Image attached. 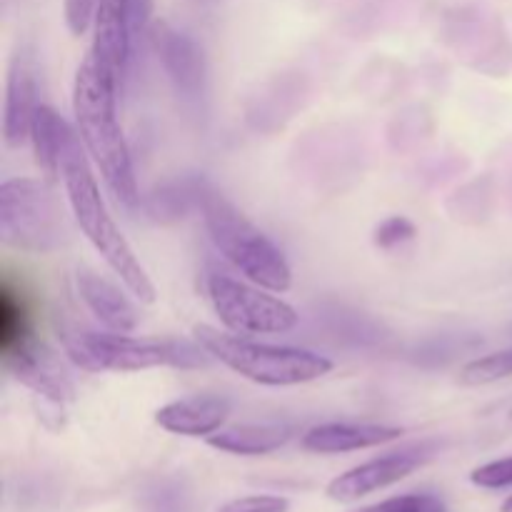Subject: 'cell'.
I'll return each instance as SVG.
<instances>
[{"mask_svg":"<svg viewBox=\"0 0 512 512\" xmlns=\"http://www.w3.org/2000/svg\"><path fill=\"white\" fill-rule=\"evenodd\" d=\"M118 93L113 75L85 55L73 83L75 130L115 203L133 210L140 205V193L128 140L118 123Z\"/></svg>","mask_w":512,"mask_h":512,"instance_id":"1","label":"cell"},{"mask_svg":"<svg viewBox=\"0 0 512 512\" xmlns=\"http://www.w3.org/2000/svg\"><path fill=\"white\" fill-rule=\"evenodd\" d=\"M60 180H63L65 200L70 205L75 223L83 230L85 238L90 240L100 258L108 263V268L118 275L120 283L125 285L130 295L140 303H155V285L150 280L148 270L138 260L135 250L120 233L100 195V185L95 180L93 160L80 140L78 130L70 138L63 158H60Z\"/></svg>","mask_w":512,"mask_h":512,"instance_id":"2","label":"cell"},{"mask_svg":"<svg viewBox=\"0 0 512 512\" xmlns=\"http://www.w3.org/2000/svg\"><path fill=\"white\" fill-rule=\"evenodd\" d=\"M58 338L70 363L83 373H140L153 368L195 370L210 363V355L198 340L138 338L130 333L93 330L65 320Z\"/></svg>","mask_w":512,"mask_h":512,"instance_id":"3","label":"cell"},{"mask_svg":"<svg viewBox=\"0 0 512 512\" xmlns=\"http://www.w3.org/2000/svg\"><path fill=\"white\" fill-rule=\"evenodd\" d=\"M198 213L203 215L210 243L245 280L273 293H288L293 285V270L283 250L213 183L203 193Z\"/></svg>","mask_w":512,"mask_h":512,"instance_id":"4","label":"cell"},{"mask_svg":"<svg viewBox=\"0 0 512 512\" xmlns=\"http://www.w3.org/2000/svg\"><path fill=\"white\" fill-rule=\"evenodd\" d=\"M193 338L208 350L213 360L233 370L250 383L268 388H290L305 385L333 373L335 363L328 355L315 350L290 348V345H270L248 335L218 330L213 325H195Z\"/></svg>","mask_w":512,"mask_h":512,"instance_id":"5","label":"cell"},{"mask_svg":"<svg viewBox=\"0 0 512 512\" xmlns=\"http://www.w3.org/2000/svg\"><path fill=\"white\" fill-rule=\"evenodd\" d=\"M0 235L25 253L48 255L70 240L68 218L53 185L38 178H10L0 185Z\"/></svg>","mask_w":512,"mask_h":512,"instance_id":"6","label":"cell"},{"mask_svg":"<svg viewBox=\"0 0 512 512\" xmlns=\"http://www.w3.org/2000/svg\"><path fill=\"white\" fill-rule=\"evenodd\" d=\"M205 290L213 313L225 330L238 335H283L298 328V310L278 293L265 290L250 280H238L228 273H208Z\"/></svg>","mask_w":512,"mask_h":512,"instance_id":"7","label":"cell"},{"mask_svg":"<svg viewBox=\"0 0 512 512\" xmlns=\"http://www.w3.org/2000/svg\"><path fill=\"white\" fill-rule=\"evenodd\" d=\"M150 48L160 58L180 105L193 115L203 113L208 100V63L198 40L168 23H155Z\"/></svg>","mask_w":512,"mask_h":512,"instance_id":"8","label":"cell"},{"mask_svg":"<svg viewBox=\"0 0 512 512\" xmlns=\"http://www.w3.org/2000/svg\"><path fill=\"white\" fill-rule=\"evenodd\" d=\"M0 358H3V368L33 395L63 405L75 400L73 375L65 368L60 355L43 340L35 338V333L15 343L10 350H3Z\"/></svg>","mask_w":512,"mask_h":512,"instance_id":"9","label":"cell"},{"mask_svg":"<svg viewBox=\"0 0 512 512\" xmlns=\"http://www.w3.org/2000/svg\"><path fill=\"white\" fill-rule=\"evenodd\" d=\"M430 458H433V445H415V448H405L398 450V453L383 455V458L368 460V463L330 480L328 498L335 500V503H358V500L368 498L378 490H385L405 480L415 470L423 468Z\"/></svg>","mask_w":512,"mask_h":512,"instance_id":"10","label":"cell"},{"mask_svg":"<svg viewBox=\"0 0 512 512\" xmlns=\"http://www.w3.org/2000/svg\"><path fill=\"white\" fill-rule=\"evenodd\" d=\"M38 78H35V58L30 45H18L8 65L3 100V140L15 148L30 135V123L38 110Z\"/></svg>","mask_w":512,"mask_h":512,"instance_id":"11","label":"cell"},{"mask_svg":"<svg viewBox=\"0 0 512 512\" xmlns=\"http://www.w3.org/2000/svg\"><path fill=\"white\" fill-rule=\"evenodd\" d=\"M88 55L105 73L113 75L123 93L130 65L135 63L123 0H100L93 18V45H90Z\"/></svg>","mask_w":512,"mask_h":512,"instance_id":"12","label":"cell"},{"mask_svg":"<svg viewBox=\"0 0 512 512\" xmlns=\"http://www.w3.org/2000/svg\"><path fill=\"white\" fill-rule=\"evenodd\" d=\"M75 288H78V295L85 303V308L90 310V315L105 330L133 333L138 328V310H135L133 300L125 295V285L120 288V285H115L105 275L83 268L75 275Z\"/></svg>","mask_w":512,"mask_h":512,"instance_id":"13","label":"cell"},{"mask_svg":"<svg viewBox=\"0 0 512 512\" xmlns=\"http://www.w3.org/2000/svg\"><path fill=\"white\" fill-rule=\"evenodd\" d=\"M403 438V428L380 423H323L300 438V448L315 455H343L378 448Z\"/></svg>","mask_w":512,"mask_h":512,"instance_id":"14","label":"cell"},{"mask_svg":"<svg viewBox=\"0 0 512 512\" xmlns=\"http://www.w3.org/2000/svg\"><path fill=\"white\" fill-rule=\"evenodd\" d=\"M230 418V400L220 395H193L163 405L155 413V423L165 433L183 438H210Z\"/></svg>","mask_w":512,"mask_h":512,"instance_id":"15","label":"cell"},{"mask_svg":"<svg viewBox=\"0 0 512 512\" xmlns=\"http://www.w3.org/2000/svg\"><path fill=\"white\" fill-rule=\"evenodd\" d=\"M295 428L290 423H240L220 428L208 438L210 448L228 455H243V458H258L285 448Z\"/></svg>","mask_w":512,"mask_h":512,"instance_id":"16","label":"cell"},{"mask_svg":"<svg viewBox=\"0 0 512 512\" xmlns=\"http://www.w3.org/2000/svg\"><path fill=\"white\" fill-rule=\"evenodd\" d=\"M208 185L210 180L203 175L175 178L170 183L158 185L148 198H140V208L155 223H175V220L188 218L190 213H198Z\"/></svg>","mask_w":512,"mask_h":512,"instance_id":"17","label":"cell"},{"mask_svg":"<svg viewBox=\"0 0 512 512\" xmlns=\"http://www.w3.org/2000/svg\"><path fill=\"white\" fill-rule=\"evenodd\" d=\"M75 128H70L63 115L55 113L50 105L40 103L30 123V145H33L35 163L45 175H60V158L73 138Z\"/></svg>","mask_w":512,"mask_h":512,"instance_id":"18","label":"cell"},{"mask_svg":"<svg viewBox=\"0 0 512 512\" xmlns=\"http://www.w3.org/2000/svg\"><path fill=\"white\" fill-rule=\"evenodd\" d=\"M28 335H33L28 305H25L23 295L15 293L5 280L3 288H0V353L10 350Z\"/></svg>","mask_w":512,"mask_h":512,"instance_id":"19","label":"cell"},{"mask_svg":"<svg viewBox=\"0 0 512 512\" xmlns=\"http://www.w3.org/2000/svg\"><path fill=\"white\" fill-rule=\"evenodd\" d=\"M512 375V348L498 350V353L480 355L470 363L463 365L460 370V383L470 385V388H480V385L498 383Z\"/></svg>","mask_w":512,"mask_h":512,"instance_id":"20","label":"cell"},{"mask_svg":"<svg viewBox=\"0 0 512 512\" xmlns=\"http://www.w3.org/2000/svg\"><path fill=\"white\" fill-rule=\"evenodd\" d=\"M125 20H128L130 45H133V60L138 58L140 50L150 43V30L155 25V0H123Z\"/></svg>","mask_w":512,"mask_h":512,"instance_id":"21","label":"cell"},{"mask_svg":"<svg viewBox=\"0 0 512 512\" xmlns=\"http://www.w3.org/2000/svg\"><path fill=\"white\" fill-rule=\"evenodd\" d=\"M415 235H418V228H415L413 220L405 218V215H390L373 230V243L380 250H395L415 240Z\"/></svg>","mask_w":512,"mask_h":512,"instance_id":"22","label":"cell"},{"mask_svg":"<svg viewBox=\"0 0 512 512\" xmlns=\"http://www.w3.org/2000/svg\"><path fill=\"white\" fill-rule=\"evenodd\" d=\"M360 512H448V505L443 503L435 495H398V498L383 500L378 505H370V508L360 510Z\"/></svg>","mask_w":512,"mask_h":512,"instance_id":"23","label":"cell"},{"mask_svg":"<svg viewBox=\"0 0 512 512\" xmlns=\"http://www.w3.org/2000/svg\"><path fill=\"white\" fill-rule=\"evenodd\" d=\"M470 480L473 485L485 490H500V488H510L512 485V458H503V460H493V463H485L480 468H475L470 473Z\"/></svg>","mask_w":512,"mask_h":512,"instance_id":"24","label":"cell"},{"mask_svg":"<svg viewBox=\"0 0 512 512\" xmlns=\"http://www.w3.org/2000/svg\"><path fill=\"white\" fill-rule=\"evenodd\" d=\"M465 345H463V335L458 338H433L428 340L425 345H420L418 348V363L423 365H438V363H450V360L455 358L458 353H463Z\"/></svg>","mask_w":512,"mask_h":512,"instance_id":"25","label":"cell"},{"mask_svg":"<svg viewBox=\"0 0 512 512\" xmlns=\"http://www.w3.org/2000/svg\"><path fill=\"white\" fill-rule=\"evenodd\" d=\"M100 0H63V15L65 25L73 35H85L93 28L95 10H98Z\"/></svg>","mask_w":512,"mask_h":512,"instance_id":"26","label":"cell"},{"mask_svg":"<svg viewBox=\"0 0 512 512\" xmlns=\"http://www.w3.org/2000/svg\"><path fill=\"white\" fill-rule=\"evenodd\" d=\"M290 503L278 495H248L225 503L218 512H288Z\"/></svg>","mask_w":512,"mask_h":512,"instance_id":"27","label":"cell"},{"mask_svg":"<svg viewBox=\"0 0 512 512\" xmlns=\"http://www.w3.org/2000/svg\"><path fill=\"white\" fill-rule=\"evenodd\" d=\"M33 408H35V413H38V420L45 425V428H48V430H63V425H65L63 403H55V400H48V398H40V395H35Z\"/></svg>","mask_w":512,"mask_h":512,"instance_id":"28","label":"cell"},{"mask_svg":"<svg viewBox=\"0 0 512 512\" xmlns=\"http://www.w3.org/2000/svg\"><path fill=\"white\" fill-rule=\"evenodd\" d=\"M500 512H512V495H510L508 500H505V503H503V508H500Z\"/></svg>","mask_w":512,"mask_h":512,"instance_id":"29","label":"cell"},{"mask_svg":"<svg viewBox=\"0 0 512 512\" xmlns=\"http://www.w3.org/2000/svg\"><path fill=\"white\" fill-rule=\"evenodd\" d=\"M510 415H512V413H510Z\"/></svg>","mask_w":512,"mask_h":512,"instance_id":"30","label":"cell"}]
</instances>
